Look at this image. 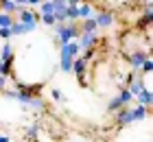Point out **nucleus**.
I'll return each mask as SVG.
<instances>
[{
    "instance_id": "f257e3e1",
    "label": "nucleus",
    "mask_w": 153,
    "mask_h": 142,
    "mask_svg": "<svg viewBox=\"0 0 153 142\" xmlns=\"http://www.w3.org/2000/svg\"><path fill=\"white\" fill-rule=\"evenodd\" d=\"M149 112L147 107H142V105H129V107H123L114 114V120L118 127H129L134 123H140V120L149 118Z\"/></svg>"
},
{
    "instance_id": "f03ea898",
    "label": "nucleus",
    "mask_w": 153,
    "mask_h": 142,
    "mask_svg": "<svg viewBox=\"0 0 153 142\" xmlns=\"http://www.w3.org/2000/svg\"><path fill=\"white\" fill-rule=\"evenodd\" d=\"M74 39H79V26H76V22H64V24H57L53 28V44L55 46L68 44V42H74Z\"/></svg>"
},
{
    "instance_id": "7ed1b4c3",
    "label": "nucleus",
    "mask_w": 153,
    "mask_h": 142,
    "mask_svg": "<svg viewBox=\"0 0 153 142\" xmlns=\"http://www.w3.org/2000/svg\"><path fill=\"white\" fill-rule=\"evenodd\" d=\"M99 42H101V35L99 33H81L79 39H76V46H79L81 53H85V51L96 48V46H99Z\"/></svg>"
},
{
    "instance_id": "20e7f679",
    "label": "nucleus",
    "mask_w": 153,
    "mask_h": 142,
    "mask_svg": "<svg viewBox=\"0 0 153 142\" xmlns=\"http://www.w3.org/2000/svg\"><path fill=\"white\" fill-rule=\"evenodd\" d=\"M94 22H96V26H99V31L101 28H109V26L116 24V16H114V11H109V9H96Z\"/></svg>"
},
{
    "instance_id": "39448f33",
    "label": "nucleus",
    "mask_w": 153,
    "mask_h": 142,
    "mask_svg": "<svg viewBox=\"0 0 153 142\" xmlns=\"http://www.w3.org/2000/svg\"><path fill=\"white\" fill-rule=\"evenodd\" d=\"M57 48H59V59H76V57L81 55L79 46H76V39L74 42H68V44H61Z\"/></svg>"
},
{
    "instance_id": "423d86ee",
    "label": "nucleus",
    "mask_w": 153,
    "mask_h": 142,
    "mask_svg": "<svg viewBox=\"0 0 153 142\" xmlns=\"http://www.w3.org/2000/svg\"><path fill=\"white\" fill-rule=\"evenodd\" d=\"M149 57V53H134V55H129L127 57V66H129V70L131 72H138L140 74V68H142V63H144V59Z\"/></svg>"
},
{
    "instance_id": "0eeeda50",
    "label": "nucleus",
    "mask_w": 153,
    "mask_h": 142,
    "mask_svg": "<svg viewBox=\"0 0 153 142\" xmlns=\"http://www.w3.org/2000/svg\"><path fill=\"white\" fill-rule=\"evenodd\" d=\"M94 13H96V9L90 2H79V4H76V20H79V22H83V20H92Z\"/></svg>"
},
{
    "instance_id": "6e6552de",
    "label": "nucleus",
    "mask_w": 153,
    "mask_h": 142,
    "mask_svg": "<svg viewBox=\"0 0 153 142\" xmlns=\"http://www.w3.org/2000/svg\"><path fill=\"white\" fill-rule=\"evenodd\" d=\"M16 22H22V24H33V26H39V16H37V11L35 9H24V11H20L18 13V20Z\"/></svg>"
},
{
    "instance_id": "1a4fd4ad",
    "label": "nucleus",
    "mask_w": 153,
    "mask_h": 142,
    "mask_svg": "<svg viewBox=\"0 0 153 142\" xmlns=\"http://www.w3.org/2000/svg\"><path fill=\"white\" fill-rule=\"evenodd\" d=\"M37 26L33 24H22V22H13L11 26V37H22V35H29V33H35Z\"/></svg>"
},
{
    "instance_id": "9d476101",
    "label": "nucleus",
    "mask_w": 153,
    "mask_h": 142,
    "mask_svg": "<svg viewBox=\"0 0 153 142\" xmlns=\"http://www.w3.org/2000/svg\"><path fill=\"white\" fill-rule=\"evenodd\" d=\"M134 101H136L138 105H142V107L151 109V105H153V92H151V90H142L140 94L134 98Z\"/></svg>"
},
{
    "instance_id": "9b49d317",
    "label": "nucleus",
    "mask_w": 153,
    "mask_h": 142,
    "mask_svg": "<svg viewBox=\"0 0 153 142\" xmlns=\"http://www.w3.org/2000/svg\"><path fill=\"white\" fill-rule=\"evenodd\" d=\"M76 26H79V35L81 33H99V26H96L94 18L92 20H83V22H76Z\"/></svg>"
},
{
    "instance_id": "f8f14e48",
    "label": "nucleus",
    "mask_w": 153,
    "mask_h": 142,
    "mask_svg": "<svg viewBox=\"0 0 153 142\" xmlns=\"http://www.w3.org/2000/svg\"><path fill=\"white\" fill-rule=\"evenodd\" d=\"M116 98L120 101L123 107H129V105L134 103V96H131V92H129L127 88H120V90H118V92H116Z\"/></svg>"
},
{
    "instance_id": "ddd939ff",
    "label": "nucleus",
    "mask_w": 153,
    "mask_h": 142,
    "mask_svg": "<svg viewBox=\"0 0 153 142\" xmlns=\"http://www.w3.org/2000/svg\"><path fill=\"white\" fill-rule=\"evenodd\" d=\"M24 136L33 140V142H37L39 140V125L37 123H31V125H26V131H24Z\"/></svg>"
},
{
    "instance_id": "4468645a",
    "label": "nucleus",
    "mask_w": 153,
    "mask_h": 142,
    "mask_svg": "<svg viewBox=\"0 0 153 142\" xmlns=\"http://www.w3.org/2000/svg\"><path fill=\"white\" fill-rule=\"evenodd\" d=\"M105 107H107V112H109V114H116L118 109H123V105H120V101H118V98H116V94H114V96L107 101V105H105Z\"/></svg>"
},
{
    "instance_id": "2eb2a0df",
    "label": "nucleus",
    "mask_w": 153,
    "mask_h": 142,
    "mask_svg": "<svg viewBox=\"0 0 153 142\" xmlns=\"http://www.w3.org/2000/svg\"><path fill=\"white\" fill-rule=\"evenodd\" d=\"M16 18L13 16H7V13H0V28H11Z\"/></svg>"
},
{
    "instance_id": "dca6fc26",
    "label": "nucleus",
    "mask_w": 153,
    "mask_h": 142,
    "mask_svg": "<svg viewBox=\"0 0 153 142\" xmlns=\"http://www.w3.org/2000/svg\"><path fill=\"white\" fill-rule=\"evenodd\" d=\"M72 61H74V59H59V66H57V68L61 70V72L68 74V72H72Z\"/></svg>"
},
{
    "instance_id": "f3484780",
    "label": "nucleus",
    "mask_w": 153,
    "mask_h": 142,
    "mask_svg": "<svg viewBox=\"0 0 153 142\" xmlns=\"http://www.w3.org/2000/svg\"><path fill=\"white\" fill-rule=\"evenodd\" d=\"M151 70H153V57L149 55L147 59H144L142 68H140V74H151Z\"/></svg>"
},
{
    "instance_id": "a211bd4d",
    "label": "nucleus",
    "mask_w": 153,
    "mask_h": 142,
    "mask_svg": "<svg viewBox=\"0 0 153 142\" xmlns=\"http://www.w3.org/2000/svg\"><path fill=\"white\" fill-rule=\"evenodd\" d=\"M51 96H53V101H64V92H61L59 88H51Z\"/></svg>"
},
{
    "instance_id": "6ab92c4d",
    "label": "nucleus",
    "mask_w": 153,
    "mask_h": 142,
    "mask_svg": "<svg viewBox=\"0 0 153 142\" xmlns=\"http://www.w3.org/2000/svg\"><path fill=\"white\" fill-rule=\"evenodd\" d=\"M4 90H7V79H4V77H0V94H2Z\"/></svg>"
},
{
    "instance_id": "aec40b11",
    "label": "nucleus",
    "mask_w": 153,
    "mask_h": 142,
    "mask_svg": "<svg viewBox=\"0 0 153 142\" xmlns=\"http://www.w3.org/2000/svg\"><path fill=\"white\" fill-rule=\"evenodd\" d=\"M0 142H11V136H7V133H0Z\"/></svg>"
}]
</instances>
